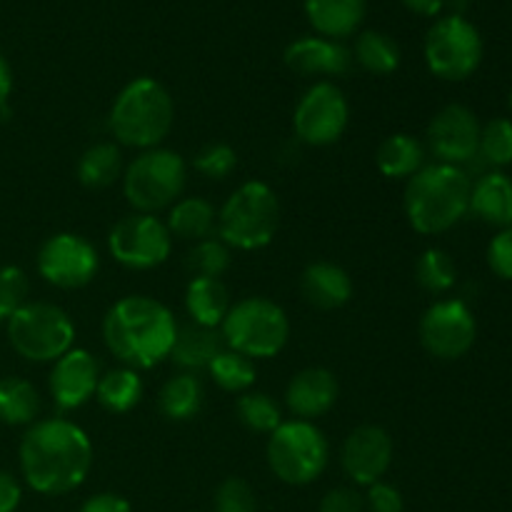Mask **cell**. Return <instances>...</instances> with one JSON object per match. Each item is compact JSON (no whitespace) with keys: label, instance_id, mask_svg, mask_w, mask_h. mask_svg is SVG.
Returning a JSON list of instances; mask_svg holds the SVG:
<instances>
[{"label":"cell","instance_id":"33","mask_svg":"<svg viewBox=\"0 0 512 512\" xmlns=\"http://www.w3.org/2000/svg\"><path fill=\"white\" fill-rule=\"evenodd\" d=\"M208 373L220 390L240 395L248 393L255 385V378H258V370H255L253 360L228 348L210 363Z\"/></svg>","mask_w":512,"mask_h":512},{"label":"cell","instance_id":"9","mask_svg":"<svg viewBox=\"0 0 512 512\" xmlns=\"http://www.w3.org/2000/svg\"><path fill=\"white\" fill-rule=\"evenodd\" d=\"M10 345L30 363H55L75 340V325L63 308L53 303H25L8 318Z\"/></svg>","mask_w":512,"mask_h":512},{"label":"cell","instance_id":"20","mask_svg":"<svg viewBox=\"0 0 512 512\" xmlns=\"http://www.w3.org/2000/svg\"><path fill=\"white\" fill-rule=\"evenodd\" d=\"M300 293H303L305 303H310L313 308L338 310L353 298V278L340 265L318 260L305 268L303 278H300Z\"/></svg>","mask_w":512,"mask_h":512},{"label":"cell","instance_id":"17","mask_svg":"<svg viewBox=\"0 0 512 512\" xmlns=\"http://www.w3.org/2000/svg\"><path fill=\"white\" fill-rule=\"evenodd\" d=\"M100 383V365L85 348H70L50 370L48 388L60 410H78L95 398Z\"/></svg>","mask_w":512,"mask_h":512},{"label":"cell","instance_id":"4","mask_svg":"<svg viewBox=\"0 0 512 512\" xmlns=\"http://www.w3.org/2000/svg\"><path fill=\"white\" fill-rule=\"evenodd\" d=\"M108 120L120 145L138 150L160 148L173 130L175 103L163 83L143 75L120 90Z\"/></svg>","mask_w":512,"mask_h":512},{"label":"cell","instance_id":"35","mask_svg":"<svg viewBox=\"0 0 512 512\" xmlns=\"http://www.w3.org/2000/svg\"><path fill=\"white\" fill-rule=\"evenodd\" d=\"M185 265L193 273V278H223L230 268V248L218 235L198 240L190 248Z\"/></svg>","mask_w":512,"mask_h":512},{"label":"cell","instance_id":"38","mask_svg":"<svg viewBox=\"0 0 512 512\" xmlns=\"http://www.w3.org/2000/svg\"><path fill=\"white\" fill-rule=\"evenodd\" d=\"M28 275L15 265L0 268V318L8 320L15 310L28 303Z\"/></svg>","mask_w":512,"mask_h":512},{"label":"cell","instance_id":"23","mask_svg":"<svg viewBox=\"0 0 512 512\" xmlns=\"http://www.w3.org/2000/svg\"><path fill=\"white\" fill-rule=\"evenodd\" d=\"M470 213L493 228L512 225V180L505 173H488L470 190Z\"/></svg>","mask_w":512,"mask_h":512},{"label":"cell","instance_id":"16","mask_svg":"<svg viewBox=\"0 0 512 512\" xmlns=\"http://www.w3.org/2000/svg\"><path fill=\"white\" fill-rule=\"evenodd\" d=\"M393 463V438L380 425H360L345 438L340 465L355 485L370 488L385 478Z\"/></svg>","mask_w":512,"mask_h":512},{"label":"cell","instance_id":"2","mask_svg":"<svg viewBox=\"0 0 512 512\" xmlns=\"http://www.w3.org/2000/svg\"><path fill=\"white\" fill-rule=\"evenodd\" d=\"M178 323L160 300L148 295L120 298L103 318V340L110 353L133 370L170 358Z\"/></svg>","mask_w":512,"mask_h":512},{"label":"cell","instance_id":"37","mask_svg":"<svg viewBox=\"0 0 512 512\" xmlns=\"http://www.w3.org/2000/svg\"><path fill=\"white\" fill-rule=\"evenodd\" d=\"M193 168L210 180H225L238 168V153L228 143H210L195 153Z\"/></svg>","mask_w":512,"mask_h":512},{"label":"cell","instance_id":"48","mask_svg":"<svg viewBox=\"0 0 512 512\" xmlns=\"http://www.w3.org/2000/svg\"><path fill=\"white\" fill-rule=\"evenodd\" d=\"M0 323H3V318H0Z\"/></svg>","mask_w":512,"mask_h":512},{"label":"cell","instance_id":"21","mask_svg":"<svg viewBox=\"0 0 512 512\" xmlns=\"http://www.w3.org/2000/svg\"><path fill=\"white\" fill-rule=\"evenodd\" d=\"M223 350L225 340L218 328H203V325L190 323L188 328H178L173 350H170V360L178 368H183L185 373H195V370H208L210 363Z\"/></svg>","mask_w":512,"mask_h":512},{"label":"cell","instance_id":"32","mask_svg":"<svg viewBox=\"0 0 512 512\" xmlns=\"http://www.w3.org/2000/svg\"><path fill=\"white\" fill-rule=\"evenodd\" d=\"M235 413H238V420L248 430L260 435H270L283 425V410L275 403L273 395L260 393V390H248L238 398V405H235Z\"/></svg>","mask_w":512,"mask_h":512},{"label":"cell","instance_id":"29","mask_svg":"<svg viewBox=\"0 0 512 512\" xmlns=\"http://www.w3.org/2000/svg\"><path fill=\"white\" fill-rule=\"evenodd\" d=\"M123 178V153L115 143H95L80 155L78 180L90 190L110 188Z\"/></svg>","mask_w":512,"mask_h":512},{"label":"cell","instance_id":"15","mask_svg":"<svg viewBox=\"0 0 512 512\" xmlns=\"http://www.w3.org/2000/svg\"><path fill=\"white\" fill-rule=\"evenodd\" d=\"M428 148L445 165H465L478 158L480 123L465 105H445L428 125Z\"/></svg>","mask_w":512,"mask_h":512},{"label":"cell","instance_id":"5","mask_svg":"<svg viewBox=\"0 0 512 512\" xmlns=\"http://www.w3.org/2000/svg\"><path fill=\"white\" fill-rule=\"evenodd\" d=\"M280 225V200L263 180H248L218 210V238L228 248L260 250L273 243Z\"/></svg>","mask_w":512,"mask_h":512},{"label":"cell","instance_id":"8","mask_svg":"<svg viewBox=\"0 0 512 512\" xmlns=\"http://www.w3.org/2000/svg\"><path fill=\"white\" fill-rule=\"evenodd\" d=\"M268 465L285 485H310L325 473L330 445L323 430L310 420H288L268 435Z\"/></svg>","mask_w":512,"mask_h":512},{"label":"cell","instance_id":"22","mask_svg":"<svg viewBox=\"0 0 512 512\" xmlns=\"http://www.w3.org/2000/svg\"><path fill=\"white\" fill-rule=\"evenodd\" d=\"M305 15L318 35L343 40L363 23L365 0H305Z\"/></svg>","mask_w":512,"mask_h":512},{"label":"cell","instance_id":"31","mask_svg":"<svg viewBox=\"0 0 512 512\" xmlns=\"http://www.w3.org/2000/svg\"><path fill=\"white\" fill-rule=\"evenodd\" d=\"M353 60L370 75H390L400 68V45L380 30H365L355 38Z\"/></svg>","mask_w":512,"mask_h":512},{"label":"cell","instance_id":"40","mask_svg":"<svg viewBox=\"0 0 512 512\" xmlns=\"http://www.w3.org/2000/svg\"><path fill=\"white\" fill-rule=\"evenodd\" d=\"M488 265L498 278L512 280V225L503 228L488 245Z\"/></svg>","mask_w":512,"mask_h":512},{"label":"cell","instance_id":"46","mask_svg":"<svg viewBox=\"0 0 512 512\" xmlns=\"http://www.w3.org/2000/svg\"><path fill=\"white\" fill-rule=\"evenodd\" d=\"M405 8L415 15H423V18H433L443 10L445 0H403Z\"/></svg>","mask_w":512,"mask_h":512},{"label":"cell","instance_id":"36","mask_svg":"<svg viewBox=\"0 0 512 512\" xmlns=\"http://www.w3.org/2000/svg\"><path fill=\"white\" fill-rule=\"evenodd\" d=\"M485 163L495 168H505L512 163V120L493 118L485 128H480V148Z\"/></svg>","mask_w":512,"mask_h":512},{"label":"cell","instance_id":"26","mask_svg":"<svg viewBox=\"0 0 512 512\" xmlns=\"http://www.w3.org/2000/svg\"><path fill=\"white\" fill-rule=\"evenodd\" d=\"M230 305L228 288L220 278H193L185 290V310L203 328H220Z\"/></svg>","mask_w":512,"mask_h":512},{"label":"cell","instance_id":"43","mask_svg":"<svg viewBox=\"0 0 512 512\" xmlns=\"http://www.w3.org/2000/svg\"><path fill=\"white\" fill-rule=\"evenodd\" d=\"M80 512H133L128 500L115 493H98L83 503Z\"/></svg>","mask_w":512,"mask_h":512},{"label":"cell","instance_id":"41","mask_svg":"<svg viewBox=\"0 0 512 512\" xmlns=\"http://www.w3.org/2000/svg\"><path fill=\"white\" fill-rule=\"evenodd\" d=\"M363 498H365V510L370 512H403L405 510L403 493H400L395 485L383 483V480L370 485L368 493H365Z\"/></svg>","mask_w":512,"mask_h":512},{"label":"cell","instance_id":"27","mask_svg":"<svg viewBox=\"0 0 512 512\" xmlns=\"http://www.w3.org/2000/svg\"><path fill=\"white\" fill-rule=\"evenodd\" d=\"M203 383L193 373H178L160 388L158 408L173 423H188L203 408Z\"/></svg>","mask_w":512,"mask_h":512},{"label":"cell","instance_id":"12","mask_svg":"<svg viewBox=\"0 0 512 512\" xmlns=\"http://www.w3.org/2000/svg\"><path fill=\"white\" fill-rule=\"evenodd\" d=\"M108 250L123 268L153 270L170 258L173 235L158 215L130 213L110 230Z\"/></svg>","mask_w":512,"mask_h":512},{"label":"cell","instance_id":"1","mask_svg":"<svg viewBox=\"0 0 512 512\" xmlns=\"http://www.w3.org/2000/svg\"><path fill=\"white\" fill-rule=\"evenodd\" d=\"M93 468V443L65 418L35 420L20 443V470L35 493L65 495L85 483Z\"/></svg>","mask_w":512,"mask_h":512},{"label":"cell","instance_id":"28","mask_svg":"<svg viewBox=\"0 0 512 512\" xmlns=\"http://www.w3.org/2000/svg\"><path fill=\"white\" fill-rule=\"evenodd\" d=\"M143 398V380H140L138 370L133 368H115L100 375L98 390H95V400L100 408L108 410L113 415L130 413L135 405Z\"/></svg>","mask_w":512,"mask_h":512},{"label":"cell","instance_id":"6","mask_svg":"<svg viewBox=\"0 0 512 512\" xmlns=\"http://www.w3.org/2000/svg\"><path fill=\"white\" fill-rule=\"evenodd\" d=\"M225 348L250 360L275 358L290 338V320L285 310L263 295H250L230 305L223 325Z\"/></svg>","mask_w":512,"mask_h":512},{"label":"cell","instance_id":"34","mask_svg":"<svg viewBox=\"0 0 512 512\" xmlns=\"http://www.w3.org/2000/svg\"><path fill=\"white\" fill-rule=\"evenodd\" d=\"M455 278H458V270L445 250L428 248L425 253H420L418 263H415V280L420 288L433 295L448 293L455 285Z\"/></svg>","mask_w":512,"mask_h":512},{"label":"cell","instance_id":"24","mask_svg":"<svg viewBox=\"0 0 512 512\" xmlns=\"http://www.w3.org/2000/svg\"><path fill=\"white\" fill-rule=\"evenodd\" d=\"M165 225L173 238L198 243V240L213 238L218 233V210L210 200L190 195V198H180L170 205Z\"/></svg>","mask_w":512,"mask_h":512},{"label":"cell","instance_id":"11","mask_svg":"<svg viewBox=\"0 0 512 512\" xmlns=\"http://www.w3.org/2000/svg\"><path fill=\"white\" fill-rule=\"evenodd\" d=\"M350 120V105L343 90L330 80L310 85L293 113V130L300 143L328 148L343 138Z\"/></svg>","mask_w":512,"mask_h":512},{"label":"cell","instance_id":"18","mask_svg":"<svg viewBox=\"0 0 512 512\" xmlns=\"http://www.w3.org/2000/svg\"><path fill=\"white\" fill-rule=\"evenodd\" d=\"M285 65L298 75L310 78H338L345 75L353 65V53L340 40L323 38V35H305L293 40L285 48Z\"/></svg>","mask_w":512,"mask_h":512},{"label":"cell","instance_id":"45","mask_svg":"<svg viewBox=\"0 0 512 512\" xmlns=\"http://www.w3.org/2000/svg\"><path fill=\"white\" fill-rule=\"evenodd\" d=\"M10 93H13V70H10L8 60L0 55V113L8 110Z\"/></svg>","mask_w":512,"mask_h":512},{"label":"cell","instance_id":"47","mask_svg":"<svg viewBox=\"0 0 512 512\" xmlns=\"http://www.w3.org/2000/svg\"><path fill=\"white\" fill-rule=\"evenodd\" d=\"M510 108H512V95H510Z\"/></svg>","mask_w":512,"mask_h":512},{"label":"cell","instance_id":"25","mask_svg":"<svg viewBox=\"0 0 512 512\" xmlns=\"http://www.w3.org/2000/svg\"><path fill=\"white\" fill-rule=\"evenodd\" d=\"M375 165L390 180H410L425 168V148L415 135L393 133L375 150Z\"/></svg>","mask_w":512,"mask_h":512},{"label":"cell","instance_id":"42","mask_svg":"<svg viewBox=\"0 0 512 512\" xmlns=\"http://www.w3.org/2000/svg\"><path fill=\"white\" fill-rule=\"evenodd\" d=\"M318 512H365V498L355 488L328 490Z\"/></svg>","mask_w":512,"mask_h":512},{"label":"cell","instance_id":"44","mask_svg":"<svg viewBox=\"0 0 512 512\" xmlns=\"http://www.w3.org/2000/svg\"><path fill=\"white\" fill-rule=\"evenodd\" d=\"M23 498L20 483L10 473L0 470V512H15Z\"/></svg>","mask_w":512,"mask_h":512},{"label":"cell","instance_id":"19","mask_svg":"<svg viewBox=\"0 0 512 512\" xmlns=\"http://www.w3.org/2000/svg\"><path fill=\"white\" fill-rule=\"evenodd\" d=\"M338 378L328 368H305L285 388V405L295 420H310L313 423L320 415L330 413L338 403Z\"/></svg>","mask_w":512,"mask_h":512},{"label":"cell","instance_id":"10","mask_svg":"<svg viewBox=\"0 0 512 512\" xmlns=\"http://www.w3.org/2000/svg\"><path fill=\"white\" fill-rule=\"evenodd\" d=\"M483 60V38L460 13L445 15L425 35V63L440 80H465Z\"/></svg>","mask_w":512,"mask_h":512},{"label":"cell","instance_id":"14","mask_svg":"<svg viewBox=\"0 0 512 512\" xmlns=\"http://www.w3.org/2000/svg\"><path fill=\"white\" fill-rule=\"evenodd\" d=\"M418 333L433 358L458 360L473 348L478 325L463 300H438L423 313Z\"/></svg>","mask_w":512,"mask_h":512},{"label":"cell","instance_id":"3","mask_svg":"<svg viewBox=\"0 0 512 512\" xmlns=\"http://www.w3.org/2000/svg\"><path fill=\"white\" fill-rule=\"evenodd\" d=\"M468 173L458 165H425L405 185L403 208L410 228L420 235H440L470 213Z\"/></svg>","mask_w":512,"mask_h":512},{"label":"cell","instance_id":"13","mask_svg":"<svg viewBox=\"0 0 512 512\" xmlns=\"http://www.w3.org/2000/svg\"><path fill=\"white\" fill-rule=\"evenodd\" d=\"M98 268V250L83 235L55 233L38 250L40 278L60 290L85 288L98 275Z\"/></svg>","mask_w":512,"mask_h":512},{"label":"cell","instance_id":"7","mask_svg":"<svg viewBox=\"0 0 512 512\" xmlns=\"http://www.w3.org/2000/svg\"><path fill=\"white\" fill-rule=\"evenodd\" d=\"M188 180L183 155L168 148L140 150L138 158L123 170V193L135 213L155 215L180 200Z\"/></svg>","mask_w":512,"mask_h":512},{"label":"cell","instance_id":"30","mask_svg":"<svg viewBox=\"0 0 512 512\" xmlns=\"http://www.w3.org/2000/svg\"><path fill=\"white\" fill-rule=\"evenodd\" d=\"M40 413V395L33 383L23 378H0V423L33 425Z\"/></svg>","mask_w":512,"mask_h":512},{"label":"cell","instance_id":"39","mask_svg":"<svg viewBox=\"0 0 512 512\" xmlns=\"http://www.w3.org/2000/svg\"><path fill=\"white\" fill-rule=\"evenodd\" d=\"M215 512H258L255 490L243 478H225L215 490Z\"/></svg>","mask_w":512,"mask_h":512}]
</instances>
